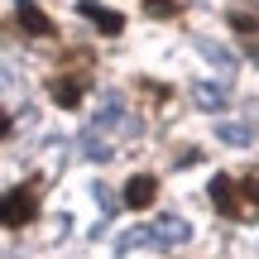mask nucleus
I'll return each instance as SVG.
<instances>
[{
	"mask_svg": "<svg viewBox=\"0 0 259 259\" xmlns=\"http://www.w3.org/2000/svg\"><path fill=\"white\" fill-rule=\"evenodd\" d=\"M34 216H38V178H29V183H19L15 192L0 202V226L19 231V226H29Z\"/></svg>",
	"mask_w": 259,
	"mask_h": 259,
	"instance_id": "obj_1",
	"label": "nucleus"
},
{
	"mask_svg": "<svg viewBox=\"0 0 259 259\" xmlns=\"http://www.w3.org/2000/svg\"><path fill=\"white\" fill-rule=\"evenodd\" d=\"M77 10H82V15L92 19V24L101 29L106 38H115V34H125V15H115V10H106V5H96V0H77Z\"/></svg>",
	"mask_w": 259,
	"mask_h": 259,
	"instance_id": "obj_6",
	"label": "nucleus"
},
{
	"mask_svg": "<svg viewBox=\"0 0 259 259\" xmlns=\"http://www.w3.org/2000/svg\"><path fill=\"white\" fill-rule=\"evenodd\" d=\"M187 235H192V231H187V221H178V216H168V221H158V231L149 235V240H158V245H183Z\"/></svg>",
	"mask_w": 259,
	"mask_h": 259,
	"instance_id": "obj_8",
	"label": "nucleus"
},
{
	"mask_svg": "<svg viewBox=\"0 0 259 259\" xmlns=\"http://www.w3.org/2000/svg\"><path fill=\"white\" fill-rule=\"evenodd\" d=\"M87 87H92V72H87V63H82L77 72L53 77V82H48V96H53L63 111H77V106H82V96H87Z\"/></svg>",
	"mask_w": 259,
	"mask_h": 259,
	"instance_id": "obj_2",
	"label": "nucleus"
},
{
	"mask_svg": "<svg viewBox=\"0 0 259 259\" xmlns=\"http://www.w3.org/2000/svg\"><path fill=\"white\" fill-rule=\"evenodd\" d=\"M15 19H19V29H24L29 38H53L58 34V24L38 10V0H19V5H15Z\"/></svg>",
	"mask_w": 259,
	"mask_h": 259,
	"instance_id": "obj_4",
	"label": "nucleus"
},
{
	"mask_svg": "<svg viewBox=\"0 0 259 259\" xmlns=\"http://www.w3.org/2000/svg\"><path fill=\"white\" fill-rule=\"evenodd\" d=\"M235 187H240V202H254V206H259V178H254V173L245 178V183H235Z\"/></svg>",
	"mask_w": 259,
	"mask_h": 259,
	"instance_id": "obj_10",
	"label": "nucleus"
},
{
	"mask_svg": "<svg viewBox=\"0 0 259 259\" xmlns=\"http://www.w3.org/2000/svg\"><path fill=\"white\" fill-rule=\"evenodd\" d=\"M144 15L149 19H178L183 15V0H144Z\"/></svg>",
	"mask_w": 259,
	"mask_h": 259,
	"instance_id": "obj_9",
	"label": "nucleus"
},
{
	"mask_svg": "<svg viewBox=\"0 0 259 259\" xmlns=\"http://www.w3.org/2000/svg\"><path fill=\"white\" fill-rule=\"evenodd\" d=\"M154 197H158V178H154V173H135V178L125 183V197H120V202L130 206V211H149Z\"/></svg>",
	"mask_w": 259,
	"mask_h": 259,
	"instance_id": "obj_5",
	"label": "nucleus"
},
{
	"mask_svg": "<svg viewBox=\"0 0 259 259\" xmlns=\"http://www.w3.org/2000/svg\"><path fill=\"white\" fill-rule=\"evenodd\" d=\"M226 24L240 34V44L250 48V53H259V10H231V15H226Z\"/></svg>",
	"mask_w": 259,
	"mask_h": 259,
	"instance_id": "obj_7",
	"label": "nucleus"
},
{
	"mask_svg": "<svg viewBox=\"0 0 259 259\" xmlns=\"http://www.w3.org/2000/svg\"><path fill=\"white\" fill-rule=\"evenodd\" d=\"M211 206H216L221 216H231V221H240L245 202H240V187H235V178H226V173L211 178Z\"/></svg>",
	"mask_w": 259,
	"mask_h": 259,
	"instance_id": "obj_3",
	"label": "nucleus"
},
{
	"mask_svg": "<svg viewBox=\"0 0 259 259\" xmlns=\"http://www.w3.org/2000/svg\"><path fill=\"white\" fill-rule=\"evenodd\" d=\"M10 130H15V120H10V111H0V139H10Z\"/></svg>",
	"mask_w": 259,
	"mask_h": 259,
	"instance_id": "obj_11",
	"label": "nucleus"
}]
</instances>
